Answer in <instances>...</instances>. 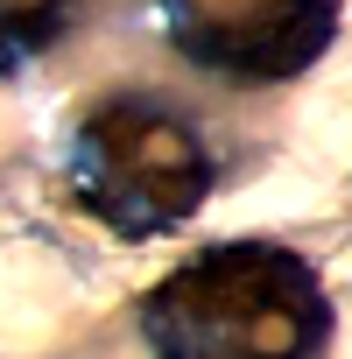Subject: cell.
<instances>
[{
    "label": "cell",
    "mask_w": 352,
    "mask_h": 359,
    "mask_svg": "<svg viewBox=\"0 0 352 359\" xmlns=\"http://www.w3.org/2000/svg\"><path fill=\"white\" fill-rule=\"evenodd\" d=\"M64 29H71L64 8H0V78L22 71V64H36Z\"/></svg>",
    "instance_id": "277c9868"
},
{
    "label": "cell",
    "mask_w": 352,
    "mask_h": 359,
    "mask_svg": "<svg viewBox=\"0 0 352 359\" xmlns=\"http://www.w3.org/2000/svg\"><path fill=\"white\" fill-rule=\"evenodd\" d=\"M169 43L184 50L198 71L233 78V85H275L310 71L331 36H338V8L324 0H254V8H169L162 15Z\"/></svg>",
    "instance_id": "3957f363"
},
{
    "label": "cell",
    "mask_w": 352,
    "mask_h": 359,
    "mask_svg": "<svg viewBox=\"0 0 352 359\" xmlns=\"http://www.w3.org/2000/svg\"><path fill=\"white\" fill-rule=\"evenodd\" d=\"M212 176H219V162H212L205 134L148 92L99 99L71 127V148H64L71 198L120 240H155V233H176L184 219H198V205L212 198Z\"/></svg>",
    "instance_id": "7a4b0ae2"
},
{
    "label": "cell",
    "mask_w": 352,
    "mask_h": 359,
    "mask_svg": "<svg viewBox=\"0 0 352 359\" xmlns=\"http://www.w3.org/2000/svg\"><path fill=\"white\" fill-rule=\"evenodd\" d=\"M141 338L155 359H324L331 296L303 254L226 240L141 296Z\"/></svg>",
    "instance_id": "6da1fadb"
}]
</instances>
